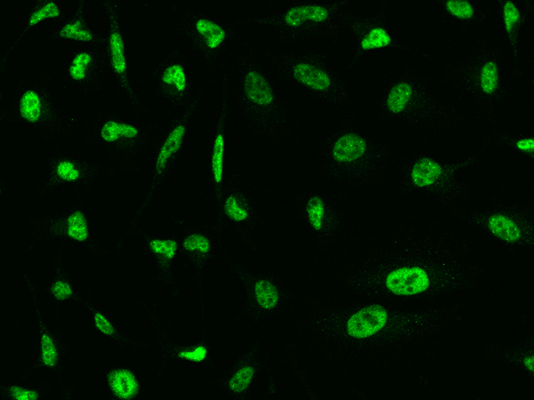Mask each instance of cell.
I'll use <instances>...</instances> for the list:
<instances>
[{
	"mask_svg": "<svg viewBox=\"0 0 534 400\" xmlns=\"http://www.w3.org/2000/svg\"><path fill=\"white\" fill-rule=\"evenodd\" d=\"M317 266L329 290L404 306L462 300L490 282L471 233L424 205L372 207L357 233Z\"/></svg>",
	"mask_w": 534,
	"mask_h": 400,
	"instance_id": "cell-1",
	"label": "cell"
},
{
	"mask_svg": "<svg viewBox=\"0 0 534 400\" xmlns=\"http://www.w3.org/2000/svg\"><path fill=\"white\" fill-rule=\"evenodd\" d=\"M462 300L404 306L328 289L291 311L288 338L301 357L340 374L404 369L432 356L464 318Z\"/></svg>",
	"mask_w": 534,
	"mask_h": 400,
	"instance_id": "cell-2",
	"label": "cell"
},
{
	"mask_svg": "<svg viewBox=\"0 0 534 400\" xmlns=\"http://www.w3.org/2000/svg\"><path fill=\"white\" fill-rule=\"evenodd\" d=\"M233 110L253 143L271 163L300 144L303 122L269 69L261 44L239 34L228 68Z\"/></svg>",
	"mask_w": 534,
	"mask_h": 400,
	"instance_id": "cell-3",
	"label": "cell"
},
{
	"mask_svg": "<svg viewBox=\"0 0 534 400\" xmlns=\"http://www.w3.org/2000/svg\"><path fill=\"white\" fill-rule=\"evenodd\" d=\"M363 108L379 125L401 129L437 144L449 142L473 121L425 76L408 65L383 78Z\"/></svg>",
	"mask_w": 534,
	"mask_h": 400,
	"instance_id": "cell-4",
	"label": "cell"
},
{
	"mask_svg": "<svg viewBox=\"0 0 534 400\" xmlns=\"http://www.w3.org/2000/svg\"><path fill=\"white\" fill-rule=\"evenodd\" d=\"M402 156L393 141L340 122L320 138L313 179L356 199L370 197L390 191Z\"/></svg>",
	"mask_w": 534,
	"mask_h": 400,
	"instance_id": "cell-5",
	"label": "cell"
},
{
	"mask_svg": "<svg viewBox=\"0 0 534 400\" xmlns=\"http://www.w3.org/2000/svg\"><path fill=\"white\" fill-rule=\"evenodd\" d=\"M263 59L280 85L299 92L320 114L356 123L363 107L333 55L313 45L280 47L261 44Z\"/></svg>",
	"mask_w": 534,
	"mask_h": 400,
	"instance_id": "cell-6",
	"label": "cell"
},
{
	"mask_svg": "<svg viewBox=\"0 0 534 400\" xmlns=\"http://www.w3.org/2000/svg\"><path fill=\"white\" fill-rule=\"evenodd\" d=\"M442 84L466 100L475 116L496 124L511 103L503 44L490 36H479L441 73Z\"/></svg>",
	"mask_w": 534,
	"mask_h": 400,
	"instance_id": "cell-7",
	"label": "cell"
},
{
	"mask_svg": "<svg viewBox=\"0 0 534 400\" xmlns=\"http://www.w3.org/2000/svg\"><path fill=\"white\" fill-rule=\"evenodd\" d=\"M481 152L452 160L425 150L403 155L390 191L403 199L439 207L455 218L470 203L472 189L464 172L476 164Z\"/></svg>",
	"mask_w": 534,
	"mask_h": 400,
	"instance_id": "cell-8",
	"label": "cell"
},
{
	"mask_svg": "<svg viewBox=\"0 0 534 400\" xmlns=\"http://www.w3.org/2000/svg\"><path fill=\"white\" fill-rule=\"evenodd\" d=\"M280 213L309 239L314 264L341 249L365 217L356 198L320 186L290 197Z\"/></svg>",
	"mask_w": 534,
	"mask_h": 400,
	"instance_id": "cell-9",
	"label": "cell"
},
{
	"mask_svg": "<svg viewBox=\"0 0 534 400\" xmlns=\"http://www.w3.org/2000/svg\"><path fill=\"white\" fill-rule=\"evenodd\" d=\"M358 12L352 0H299L255 15L249 23L266 30L278 46L294 47L339 41Z\"/></svg>",
	"mask_w": 534,
	"mask_h": 400,
	"instance_id": "cell-10",
	"label": "cell"
},
{
	"mask_svg": "<svg viewBox=\"0 0 534 400\" xmlns=\"http://www.w3.org/2000/svg\"><path fill=\"white\" fill-rule=\"evenodd\" d=\"M53 62L21 78L1 113V120L29 129L44 140L65 148L78 132L76 119L62 105Z\"/></svg>",
	"mask_w": 534,
	"mask_h": 400,
	"instance_id": "cell-11",
	"label": "cell"
},
{
	"mask_svg": "<svg viewBox=\"0 0 534 400\" xmlns=\"http://www.w3.org/2000/svg\"><path fill=\"white\" fill-rule=\"evenodd\" d=\"M163 124L134 121L110 108H100L81 126L86 143L96 148L108 179L142 169L148 151L156 146Z\"/></svg>",
	"mask_w": 534,
	"mask_h": 400,
	"instance_id": "cell-12",
	"label": "cell"
},
{
	"mask_svg": "<svg viewBox=\"0 0 534 400\" xmlns=\"http://www.w3.org/2000/svg\"><path fill=\"white\" fill-rule=\"evenodd\" d=\"M455 219L468 232L485 236L513 256H522L533 248L532 197H489L475 204L470 203Z\"/></svg>",
	"mask_w": 534,
	"mask_h": 400,
	"instance_id": "cell-13",
	"label": "cell"
},
{
	"mask_svg": "<svg viewBox=\"0 0 534 400\" xmlns=\"http://www.w3.org/2000/svg\"><path fill=\"white\" fill-rule=\"evenodd\" d=\"M217 260L241 284L242 301L237 316L254 332L264 331L270 321L279 320L299 296L300 292L291 289L278 271L255 268L223 248Z\"/></svg>",
	"mask_w": 534,
	"mask_h": 400,
	"instance_id": "cell-14",
	"label": "cell"
},
{
	"mask_svg": "<svg viewBox=\"0 0 534 400\" xmlns=\"http://www.w3.org/2000/svg\"><path fill=\"white\" fill-rule=\"evenodd\" d=\"M174 31L190 51L207 81L214 84L239 36L235 24L218 14L190 5L172 12Z\"/></svg>",
	"mask_w": 534,
	"mask_h": 400,
	"instance_id": "cell-15",
	"label": "cell"
},
{
	"mask_svg": "<svg viewBox=\"0 0 534 400\" xmlns=\"http://www.w3.org/2000/svg\"><path fill=\"white\" fill-rule=\"evenodd\" d=\"M210 202L217 234L231 236L244 249H257L268 217L256 188L238 172H228Z\"/></svg>",
	"mask_w": 534,
	"mask_h": 400,
	"instance_id": "cell-16",
	"label": "cell"
},
{
	"mask_svg": "<svg viewBox=\"0 0 534 400\" xmlns=\"http://www.w3.org/2000/svg\"><path fill=\"white\" fill-rule=\"evenodd\" d=\"M198 68L182 43L168 42L155 56L149 70L150 89L161 103L175 110L183 108L205 95L212 85L199 80Z\"/></svg>",
	"mask_w": 534,
	"mask_h": 400,
	"instance_id": "cell-17",
	"label": "cell"
},
{
	"mask_svg": "<svg viewBox=\"0 0 534 400\" xmlns=\"http://www.w3.org/2000/svg\"><path fill=\"white\" fill-rule=\"evenodd\" d=\"M53 64L62 86L81 95L101 92L109 76L103 42L97 45L69 47Z\"/></svg>",
	"mask_w": 534,
	"mask_h": 400,
	"instance_id": "cell-18",
	"label": "cell"
},
{
	"mask_svg": "<svg viewBox=\"0 0 534 400\" xmlns=\"http://www.w3.org/2000/svg\"><path fill=\"white\" fill-rule=\"evenodd\" d=\"M204 96H200L189 106L175 110L167 119L153 148V169L149 178L147 195L158 191L174 174L192 121L200 108Z\"/></svg>",
	"mask_w": 534,
	"mask_h": 400,
	"instance_id": "cell-19",
	"label": "cell"
},
{
	"mask_svg": "<svg viewBox=\"0 0 534 400\" xmlns=\"http://www.w3.org/2000/svg\"><path fill=\"white\" fill-rule=\"evenodd\" d=\"M268 360L269 349L263 331L255 332L247 346L231 359L219 375L218 390L231 399L253 398Z\"/></svg>",
	"mask_w": 534,
	"mask_h": 400,
	"instance_id": "cell-20",
	"label": "cell"
},
{
	"mask_svg": "<svg viewBox=\"0 0 534 400\" xmlns=\"http://www.w3.org/2000/svg\"><path fill=\"white\" fill-rule=\"evenodd\" d=\"M100 6L106 20L103 45L109 76L117 92L126 99L133 110L137 113L142 112L143 102L136 93L130 77L126 42L122 26V4L118 1L101 0Z\"/></svg>",
	"mask_w": 534,
	"mask_h": 400,
	"instance_id": "cell-21",
	"label": "cell"
},
{
	"mask_svg": "<svg viewBox=\"0 0 534 400\" xmlns=\"http://www.w3.org/2000/svg\"><path fill=\"white\" fill-rule=\"evenodd\" d=\"M46 175L37 184L40 193H46L61 187H72L87 193L101 180L107 178V172L101 162L61 148L44 157Z\"/></svg>",
	"mask_w": 534,
	"mask_h": 400,
	"instance_id": "cell-22",
	"label": "cell"
},
{
	"mask_svg": "<svg viewBox=\"0 0 534 400\" xmlns=\"http://www.w3.org/2000/svg\"><path fill=\"white\" fill-rule=\"evenodd\" d=\"M348 34L352 36V46L347 58V67L354 70L371 52L381 50H395L410 55L420 54L401 43L393 34L387 13L378 11L369 13L358 12Z\"/></svg>",
	"mask_w": 534,
	"mask_h": 400,
	"instance_id": "cell-23",
	"label": "cell"
},
{
	"mask_svg": "<svg viewBox=\"0 0 534 400\" xmlns=\"http://www.w3.org/2000/svg\"><path fill=\"white\" fill-rule=\"evenodd\" d=\"M221 98L210 142L208 185L210 199L219 192L227 175L226 153L228 120L233 110L232 94L228 68L221 73Z\"/></svg>",
	"mask_w": 534,
	"mask_h": 400,
	"instance_id": "cell-24",
	"label": "cell"
},
{
	"mask_svg": "<svg viewBox=\"0 0 534 400\" xmlns=\"http://www.w3.org/2000/svg\"><path fill=\"white\" fill-rule=\"evenodd\" d=\"M47 40L53 44L72 46L97 45L103 42L100 33L88 14L85 1H78L65 12L62 17L48 28Z\"/></svg>",
	"mask_w": 534,
	"mask_h": 400,
	"instance_id": "cell-25",
	"label": "cell"
},
{
	"mask_svg": "<svg viewBox=\"0 0 534 400\" xmlns=\"http://www.w3.org/2000/svg\"><path fill=\"white\" fill-rule=\"evenodd\" d=\"M222 237L209 227H194L182 238V250L190 265L195 270L198 286L205 297L203 276L208 262L218 256Z\"/></svg>",
	"mask_w": 534,
	"mask_h": 400,
	"instance_id": "cell-26",
	"label": "cell"
},
{
	"mask_svg": "<svg viewBox=\"0 0 534 400\" xmlns=\"http://www.w3.org/2000/svg\"><path fill=\"white\" fill-rule=\"evenodd\" d=\"M532 15L530 8L523 4L512 0L498 2L499 28L504 44L510 52L511 71L515 79L520 75L522 29Z\"/></svg>",
	"mask_w": 534,
	"mask_h": 400,
	"instance_id": "cell-27",
	"label": "cell"
},
{
	"mask_svg": "<svg viewBox=\"0 0 534 400\" xmlns=\"http://www.w3.org/2000/svg\"><path fill=\"white\" fill-rule=\"evenodd\" d=\"M439 17L456 29L474 28L487 17V9L470 0H438L434 2Z\"/></svg>",
	"mask_w": 534,
	"mask_h": 400,
	"instance_id": "cell-28",
	"label": "cell"
},
{
	"mask_svg": "<svg viewBox=\"0 0 534 400\" xmlns=\"http://www.w3.org/2000/svg\"><path fill=\"white\" fill-rule=\"evenodd\" d=\"M61 3L51 0H37L30 4L22 15L4 53L5 59L10 56L16 46L30 33V31L44 22H56L64 14Z\"/></svg>",
	"mask_w": 534,
	"mask_h": 400,
	"instance_id": "cell-29",
	"label": "cell"
},
{
	"mask_svg": "<svg viewBox=\"0 0 534 400\" xmlns=\"http://www.w3.org/2000/svg\"><path fill=\"white\" fill-rule=\"evenodd\" d=\"M488 149H501L532 157L534 137L533 134L527 132L498 129L486 137L479 151L482 153Z\"/></svg>",
	"mask_w": 534,
	"mask_h": 400,
	"instance_id": "cell-30",
	"label": "cell"
},
{
	"mask_svg": "<svg viewBox=\"0 0 534 400\" xmlns=\"http://www.w3.org/2000/svg\"><path fill=\"white\" fill-rule=\"evenodd\" d=\"M286 357L287 358L288 364L291 370L295 373V380L300 386L303 396L307 399H320L323 396H320L317 388L311 382L310 378L303 372L301 364H299V355L288 345L285 344Z\"/></svg>",
	"mask_w": 534,
	"mask_h": 400,
	"instance_id": "cell-31",
	"label": "cell"
},
{
	"mask_svg": "<svg viewBox=\"0 0 534 400\" xmlns=\"http://www.w3.org/2000/svg\"><path fill=\"white\" fill-rule=\"evenodd\" d=\"M109 384L113 392L120 398L132 397L138 388L134 376L126 370L113 372L109 376Z\"/></svg>",
	"mask_w": 534,
	"mask_h": 400,
	"instance_id": "cell-32",
	"label": "cell"
},
{
	"mask_svg": "<svg viewBox=\"0 0 534 400\" xmlns=\"http://www.w3.org/2000/svg\"><path fill=\"white\" fill-rule=\"evenodd\" d=\"M67 234L76 241L83 242L87 239L88 227L82 212L75 211L68 217Z\"/></svg>",
	"mask_w": 534,
	"mask_h": 400,
	"instance_id": "cell-33",
	"label": "cell"
},
{
	"mask_svg": "<svg viewBox=\"0 0 534 400\" xmlns=\"http://www.w3.org/2000/svg\"><path fill=\"white\" fill-rule=\"evenodd\" d=\"M150 248L167 264L176 256L179 244L174 239H154L150 243Z\"/></svg>",
	"mask_w": 534,
	"mask_h": 400,
	"instance_id": "cell-34",
	"label": "cell"
},
{
	"mask_svg": "<svg viewBox=\"0 0 534 400\" xmlns=\"http://www.w3.org/2000/svg\"><path fill=\"white\" fill-rule=\"evenodd\" d=\"M177 356L187 361L203 363L210 358V350L206 345L200 344L189 349L181 350Z\"/></svg>",
	"mask_w": 534,
	"mask_h": 400,
	"instance_id": "cell-35",
	"label": "cell"
},
{
	"mask_svg": "<svg viewBox=\"0 0 534 400\" xmlns=\"http://www.w3.org/2000/svg\"><path fill=\"white\" fill-rule=\"evenodd\" d=\"M42 360L45 365L53 366L56 363L57 351L50 336L44 334L41 340Z\"/></svg>",
	"mask_w": 534,
	"mask_h": 400,
	"instance_id": "cell-36",
	"label": "cell"
},
{
	"mask_svg": "<svg viewBox=\"0 0 534 400\" xmlns=\"http://www.w3.org/2000/svg\"><path fill=\"white\" fill-rule=\"evenodd\" d=\"M53 293L56 299L64 300L69 297L72 293L71 287L65 281H56L53 285Z\"/></svg>",
	"mask_w": 534,
	"mask_h": 400,
	"instance_id": "cell-37",
	"label": "cell"
},
{
	"mask_svg": "<svg viewBox=\"0 0 534 400\" xmlns=\"http://www.w3.org/2000/svg\"><path fill=\"white\" fill-rule=\"evenodd\" d=\"M94 322L97 328L106 334H112L114 332L112 324L109 320L100 313H96L94 316Z\"/></svg>",
	"mask_w": 534,
	"mask_h": 400,
	"instance_id": "cell-38",
	"label": "cell"
},
{
	"mask_svg": "<svg viewBox=\"0 0 534 400\" xmlns=\"http://www.w3.org/2000/svg\"><path fill=\"white\" fill-rule=\"evenodd\" d=\"M12 395L15 399L19 400H35L37 398V395L34 391L17 387L12 388Z\"/></svg>",
	"mask_w": 534,
	"mask_h": 400,
	"instance_id": "cell-39",
	"label": "cell"
}]
</instances>
